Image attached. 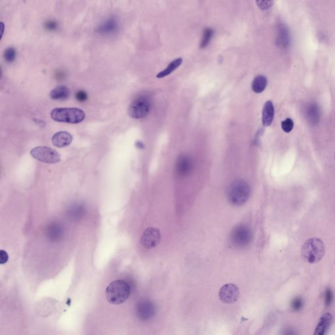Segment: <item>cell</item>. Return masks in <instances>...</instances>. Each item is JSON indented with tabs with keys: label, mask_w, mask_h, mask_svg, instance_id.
Listing matches in <instances>:
<instances>
[{
	"label": "cell",
	"mask_w": 335,
	"mask_h": 335,
	"mask_svg": "<svg viewBox=\"0 0 335 335\" xmlns=\"http://www.w3.org/2000/svg\"><path fill=\"white\" fill-rule=\"evenodd\" d=\"M130 294L129 285L125 281H113L107 287L106 298L111 305H119L126 302Z\"/></svg>",
	"instance_id": "obj_1"
},
{
	"label": "cell",
	"mask_w": 335,
	"mask_h": 335,
	"mask_svg": "<svg viewBox=\"0 0 335 335\" xmlns=\"http://www.w3.org/2000/svg\"><path fill=\"white\" fill-rule=\"evenodd\" d=\"M249 184L243 180H237L232 182L227 190V197L230 204L241 206L248 200L250 196Z\"/></svg>",
	"instance_id": "obj_2"
},
{
	"label": "cell",
	"mask_w": 335,
	"mask_h": 335,
	"mask_svg": "<svg viewBox=\"0 0 335 335\" xmlns=\"http://www.w3.org/2000/svg\"><path fill=\"white\" fill-rule=\"evenodd\" d=\"M325 247L324 244L318 238L308 240L303 245L301 256L303 260L313 264L319 262L324 256Z\"/></svg>",
	"instance_id": "obj_3"
},
{
	"label": "cell",
	"mask_w": 335,
	"mask_h": 335,
	"mask_svg": "<svg viewBox=\"0 0 335 335\" xmlns=\"http://www.w3.org/2000/svg\"><path fill=\"white\" fill-rule=\"evenodd\" d=\"M51 117L53 120L57 122L77 124L85 119V113L79 108L59 107L51 111Z\"/></svg>",
	"instance_id": "obj_4"
},
{
	"label": "cell",
	"mask_w": 335,
	"mask_h": 335,
	"mask_svg": "<svg viewBox=\"0 0 335 335\" xmlns=\"http://www.w3.org/2000/svg\"><path fill=\"white\" fill-rule=\"evenodd\" d=\"M152 101L150 98L147 95H140L130 104L128 113L133 119L144 118L150 113Z\"/></svg>",
	"instance_id": "obj_5"
},
{
	"label": "cell",
	"mask_w": 335,
	"mask_h": 335,
	"mask_svg": "<svg viewBox=\"0 0 335 335\" xmlns=\"http://www.w3.org/2000/svg\"><path fill=\"white\" fill-rule=\"evenodd\" d=\"M30 154L35 159L48 164H56L61 161V154L57 151L48 147L39 146L32 149Z\"/></svg>",
	"instance_id": "obj_6"
},
{
	"label": "cell",
	"mask_w": 335,
	"mask_h": 335,
	"mask_svg": "<svg viewBox=\"0 0 335 335\" xmlns=\"http://www.w3.org/2000/svg\"><path fill=\"white\" fill-rule=\"evenodd\" d=\"M157 308L152 301L148 299L139 301L136 306V314L141 321H148L155 316Z\"/></svg>",
	"instance_id": "obj_7"
},
{
	"label": "cell",
	"mask_w": 335,
	"mask_h": 335,
	"mask_svg": "<svg viewBox=\"0 0 335 335\" xmlns=\"http://www.w3.org/2000/svg\"><path fill=\"white\" fill-rule=\"evenodd\" d=\"M251 239V230L245 225H239L231 234L232 243L237 247L245 246L250 243Z\"/></svg>",
	"instance_id": "obj_8"
},
{
	"label": "cell",
	"mask_w": 335,
	"mask_h": 335,
	"mask_svg": "<svg viewBox=\"0 0 335 335\" xmlns=\"http://www.w3.org/2000/svg\"><path fill=\"white\" fill-rule=\"evenodd\" d=\"M239 297V288L235 284H225L219 291V299L225 304H232L236 302Z\"/></svg>",
	"instance_id": "obj_9"
},
{
	"label": "cell",
	"mask_w": 335,
	"mask_h": 335,
	"mask_svg": "<svg viewBox=\"0 0 335 335\" xmlns=\"http://www.w3.org/2000/svg\"><path fill=\"white\" fill-rule=\"evenodd\" d=\"M161 240L160 230L154 227L147 228L141 236V244L147 249H152L157 246Z\"/></svg>",
	"instance_id": "obj_10"
},
{
	"label": "cell",
	"mask_w": 335,
	"mask_h": 335,
	"mask_svg": "<svg viewBox=\"0 0 335 335\" xmlns=\"http://www.w3.org/2000/svg\"><path fill=\"white\" fill-rule=\"evenodd\" d=\"M64 233V228L59 223H52L46 228V237L52 242H57L62 239Z\"/></svg>",
	"instance_id": "obj_11"
},
{
	"label": "cell",
	"mask_w": 335,
	"mask_h": 335,
	"mask_svg": "<svg viewBox=\"0 0 335 335\" xmlns=\"http://www.w3.org/2000/svg\"><path fill=\"white\" fill-rule=\"evenodd\" d=\"M72 139V136L68 132L61 131L54 135L52 137V143L57 148H62L70 146Z\"/></svg>",
	"instance_id": "obj_12"
},
{
	"label": "cell",
	"mask_w": 335,
	"mask_h": 335,
	"mask_svg": "<svg viewBox=\"0 0 335 335\" xmlns=\"http://www.w3.org/2000/svg\"><path fill=\"white\" fill-rule=\"evenodd\" d=\"M118 22L113 18H109L102 22L97 27L96 32L102 35H110L114 33L118 30Z\"/></svg>",
	"instance_id": "obj_13"
},
{
	"label": "cell",
	"mask_w": 335,
	"mask_h": 335,
	"mask_svg": "<svg viewBox=\"0 0 335 335\" xmlns=\"http://www.w3.org/2000/svg\"><path fill=\"white\" fill-rule=\"evenodd\" d=\"M274 117V107L271 101L266 102L262 113V122L264 126H269L273 123Z\"/></svg>",
	"instance_id": "obj_14"
},
{
	"label": "cell",
	"mask_w": 335,
	"mask_h": 335,
	"mask_svg": "<svg viewBox=\"0 0 335 335\" xmlns=\"http://www.w3.org/2000/svg\"><path fill=\"white\" fill-rule=\"evenodd\" d=\"M333 316L331 313H325L320 318L319 323L316 327L314 335H325V333L330 326L332 321Z\"/></svg>",
	"instance_id": "obj_15"
},
{
	"label": "cell",
	"mask_w": 335,
	"mask_h": 335,
	"mask_svg": "<svg viewBox=\"0 0 335 335\" xmlns=\"http://www.w3.org/2000/svg\"><path fill=\"white\" fill-rule=\"evenodd\" d=\"M306 117L307 120L312 124H317L320 120V109L317 104L312 103L307 106L306 109Z\"/></svg>",
	"instance_id": "obj_16"
},
{
	"label": "cell",
	"mask_w": 335,
	"mask_h": 335,
	"mask_svg": "<svg viewBox=\"0 0 335 335\" xmlns=\"http://www.w3.org/2000/svg\"><path fill=\"white\" fill-rule=\"evenodd\" d=\"M70 91L68 87L65 85H59L55 87L50 92L52 99L57 100H66L70 96Z\"/></svg>",
	"instance_id": "obj_17"
},
{
	"label": "cell",
	"mask_w": 335,
	"mask_h": 335,
	"mask_svg": "<svg viewBox=\"0 0 335 335\" xmlns=\"http://www.w3.org/2000/svg\"><path fill=\"white\" fill-rule=\"evenodd\" d=\"M85 213V207L81 204H74L70 206L67 211V215L69 218L72 220H79L80 219L83 218Z\"/></svg>",
	"instance_id": "obj_18"
},
{
	"label": "cell",
	"mask_w": 335,
	"mask_h": 335,
	"mask_svg": "<svg viewBox=\"0 0 335 335\" xmlns=\"http://www.w3.org/2000/svg\"><path fill=\"white\" fill-rule=\"evenodd\" d=\"M192 169V163L187 157H182L179 160L177 165V170L179 174L186 176L191 172Z\"/></svg>",
	"instance_id": "obj_19"
},
{
	"label": "cell",
	"mask_w": 335,
	"mask_h": 335,
	"mask_svg": "<svg viewBox=\"0 0 335 335\" xmlns=\"http://www.w3.org/2000/svg\"><path fill=\"white\" fill-rule=\"evenodd\" d=\"M182 62H183V59L182 58H178V59L174 60V61H172V62L169 64L167 68H165V70L157 74V77L159 78V79H162V78L165 77L166 76L170 75L179 66H181Z\"/></svg>",
	"instance_id": "obj_20"
},
{
	"label": "cell",
	"mask_w": 335,
	"mask_h": 335,
	"mask_svg": "<svg viewBox=\"0 0 335 335\" xmlns=\"http://www.w3.org/2000/svg\"><path fill=\"white\" fill-rule=\"evenodd\" d=\"M267 77L264 76H259L255 78L252 83V90L256 93H261L267 86Z\"/></svg>",
	"instance_id": "obj_21"
},
{
	"label": "cell",
	"mask_w": 335,
	"mask_h": 335,
	"mask_svg": "<svg viewBox=\"0 0 335 335\" xmlns=\"http://www.w3.org/2000/svg\"><path fill=\"white\" fill-rule=\"evenodd\" d=\"M278 43L282 48H287L289 44V35L287 28L284 25L280 26L278 31Z\"/></svg>",
	"instance_id": "obj_22"
},
{
	"label": "cell",
	"mask_w": 335,
	"mask_h": 335,
	"mask_svg": "<svg viewBox=\"0 0 335 335\" xmlns=\"http://www.w3.org/2000/svg\"><path fill=\"white\" fill-rule=\"evenodd\" d=\"M214 34V30L210 28H206L203 31L202 40H201L200 46L201 49H204L209 45Z\"/></svg>",
	"instance_id": "obj_23"
},
{
	"label": "cell",
	"mask_w": 335,
	"mask_h": 335,
	"mask_svg": "<svg viewBox=\"0 0 335 335\" xmlns=\"http://www.w3.org/2000/svg\"><path fill=\"white\" fill-rule=\"evenodd\" d=\"M16 52L14 47H9L5 50L4 58L6 62L11 63L14 62L16 59Z\"/></svg>",
	"instance_id": "obj_24"
},
{
	"label": "cell",
	"mask_w": 335,
	"mask_h": 335,
	"mask_svg": "<svg viewBox=\"0 0 335 335\" xmlns=\"http://www.w3.org/2000/svg\"><path fill=\"white\" fill-rule=\"evenodd\" d=\"M281 126H282V130H284L285 133H289L293 129V121L291 119L287 118L284 121H283L282 123H281Z\"/></svg>",
	"instance_id": "obj_25"
},
{
	"label": "cell",
	"mask_w": 335,
	"mask_h": 335,
	"mask_svg": "<svg viewBox=\"0 0 335 335\" xmlns=\"http://www.w3.org/2000/svg\"><path fill=\"white\" fill-rule=\"evenodd\" d=\"M303 305H304V303H303L302 298L298 297L295 298V299L292 301L291 306L293 311L298 312V311L300 310L301 309L303 308Z\"/></svg>",
	"instance_id": "obj_26"
},
{
	"label": "cell",
	"mask_w": 335,
	"mask_h": 335,
	"mask_svg": "<svg viewBox=\"0 0 335 335\" xmlns=\"http://www.w3.org/2000/svg\"><path fill=\"white\" fill-rule=\"evenodd\" d=\"M44 27L46 30L55 31L56 30H57L59 25H58L57 22H56L55 20H47V21L45 22Z\"/></svg>",
	"instance_id": "obj_27"
},
{
	"label": "cell",
	"mask_w": 335,
	"mask_h": 335,
	"mask_svg": "<svg viewBox=\"0 0 335 335\" xmlns=\"http://www.w3.org/2000/svg\"><path fill=\"white\" fill-rule=\"evenodd\" d=\"M333 299V295L332 290L331 289H326L325 293V305L326 307H329L330 306L331 303H332Z\"/></svg>",
	"instance_id": "obj_28"
},
{
	"label": "cell",
	"mask_w": 335,
	"mask_h": 335,
	"mask_svg": "<svg viewBox=\"0 0 335 335\" xmlns=\"http://www.w3.org/2000/svg\"><path fill=\"white\" fill-rule=\"evenodd\" d=\"M256 3L258 7L262 9V10L269 9L273 5V1H257Z\"/></svg>",
	"instance_id": "obj_29"
},
{
	"label": "cell",
	"mask_w": 335,
	"mask_h": 335,
	"mask_svg": "<svg viewBox=\"0 0 335 335\" xmlns=\"http://www.w3.org/2000/svg\"><path fill=\"white\" fill-rule=\"evenodd\" d=\"M76 98L78 101L83 102L86 101L87 98H88V96H87V94L85 92V91H79L76 93Z\"/></svg>",
	"instance_id": "obj_30"
},
{
	"label": "cell",
	"mask_w": 335,
	"mask_h": 335,
	"mask_svg": "<svg viewBox=\"0 0 335 335\" xmlns=\"http://www.w3.org/2000/svg\"><path fill=\"white\" fill-rule=\"evenodd\" d=\"M9 257L6 251L3 250L0 251V264L3 265V264L6 263Z\"/></svg>",
	"instance_id": "obj_31"
},
{
	"label": "cell",
	"mask_w": 335,
	"mask_h": 335,
	"mask_svg": "<svg viewBox=\"0 0 335 335\" xmlns=\"http://www.w3.org/2000/svg\"><path fill=\"white\" fill-rule=\"evenodd\" d=\"M284 335H295L294 331L292 329H288L284 333Z\"/></svg>",
	"instance_id": "obj_32"
},
{
	"label": "cell",
	"mask_w": 335,
	"mask_h": 335,
	"mask_svg": "<svg viewBox=\"0 0 335 335\" xmlns=\"http://www.w3.org/2000/svg\"><path fill=\"white\" fill-rule=\"evenodd\" d=\"M136 146H137V148H138L139 149L143 148V143L140 142V141H137V142L136 143Z\"/></svg>",
	"instance_id": "obj_33"
}]
</instances>
